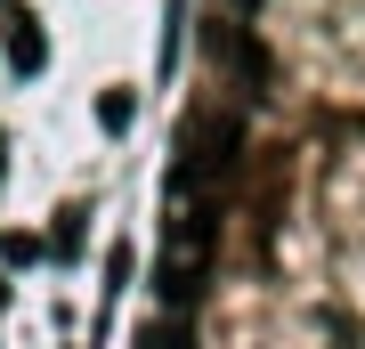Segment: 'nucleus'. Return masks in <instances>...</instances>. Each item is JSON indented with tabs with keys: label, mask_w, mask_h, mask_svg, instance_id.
<instances>
[{
	"label": "nucleus",
	"mask_w": 365,
	"mask_h": 349,
	"mask_svg": "<svg viewBox=\"0 0 365 349\" xmlns=\"http://www.w3.org/2000/svg\"><path fill=\"white\" fill-rule=\"evenodd\" d=\"M227 163H235V114H187V130H179V163H170V195H195V187H220L227 179Z\"/></svg>",
	"instance_id": "1"
},
{
	"label": "nucleus",
	"mask_w": 365,
	"mask_h": 349,
	"mask_svg": "<svg viewBox=\"0 0 365 349\" xmlns=\"http://www.w3.org/2000/svg\"><path fill=\"white\" fill-rule=\"evenodd\" d=\"M9 65L16 74H41V65H49V33H41L33 9H9Z\"/></svg>",
	"instance_id": "2"
},
{
	"label": "nucleus",
	"mask_w": 365,
	"mask_h": 349,
	"mask_svg": "<svg viewBox=\"0 0 365 349\" xmlns=\"http://www.w3.org/2000/svg\"><path fill=\"white\" fill-rule=\"evenodd\" d=\"M98 114H106V130H130V90H106Z\"/></svg>",
	"instance_id": "3"
},
{
	"label": "nucleus",
	"mask_w": 365,
	"mask_h": 349,
	"mask_svg": "<svg viewBox=\"0 0 365 349\" xmlns=\"http://www.w3.org/2000/svg\"><path fill=\"white\" fill-rule=\"evenodd\" d=\"M138 349H187V333H179V325H146Z\"/></svg>",
	"instance_id": "4"
},
{
	"label": "nucleus",
	"mask_w": 365,
	"mask_h": 349,
	"mask_svg": "<svg viewBox=\"0 0 365 349\" xmlns=\"http://www.w3.org/2000/svg\"><path fill=\"white\" fill-rule=\"evenodd\" d=\"M0 171H9V138H0Z\"/></svg>",
	"instance_id": "5"
}]
</instances>
